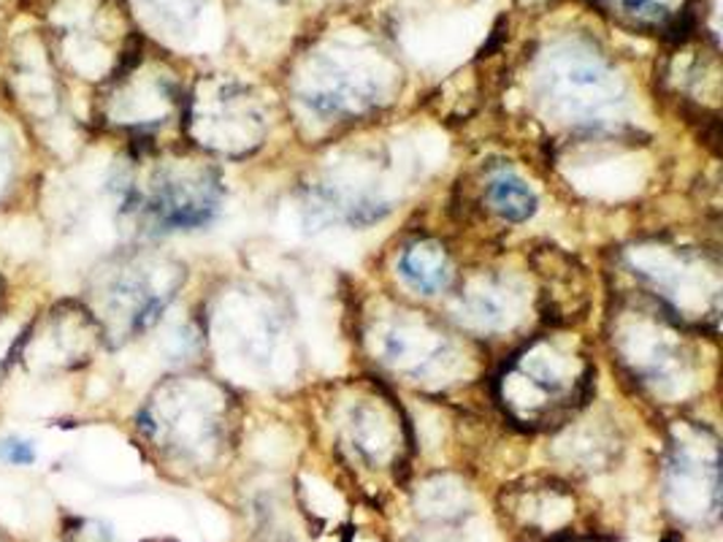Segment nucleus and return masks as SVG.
I'll return each mask as SVG.
<instances>
[{
  "instance_id": "obj_1",
  "label": "nucleus",
  "mask_w": 723,
  "mask_h": 542,
  "mask_svg": "<svg viewBox=\"0 0 723 542\" xmlns=\"http://www.w3.org/2000/svg\"><path fill=\"white\" fill-rule=\"evenodd\" d=\"M594 367L570 336H537L504 364L496 396L523 429H553L588 402Z\"/></svg>"
},
{
  "instance_id": "obj_2",
  "label": "nucleus",
  "mask_w": 723,
  "mask_h": 542,
  "mask_svg": "<svg viewBox=\"0 0 723 542\" xmlns=\"http://www.w3.org/2000/svg\"><path fill=\"white\" fill-rule=\"evenodd\" d=\"M220 176L198 160H165L149 171L145 185L130 187V204L160 229H196L220 204Z\"/></svg>"
},
{
  "instance_id": "obj_3",
  "label": "nucleus",
  "mask_w": 723,
  "mask_h": 542,
  "mask_svg": "<svg viewBox=\"0 0 723 542\" xmlns=\"http://www.w3.org/2000/svg\"><path fill=\"white\" fill-rule=\"evenodd\" d=\"M599 14L632 33L661 38H681L694 30L699 0H588Z\"/></svg>"
},
{
  "instance_id": "obj_4",
  "label": "nucleus",
  "mask_w": 723,
  "mask_h": 542,
  "mask_svg": "<svg viewBox=\"0 0 723 542\" xmlns=\"http://www.w3.org/2000/svg\"><path fill=\"white\" fill-rule=\"evenodd\" d=\"M399 274L412 291L436 296L452 282L450 256L436 239H415L399 256Z\"/></svg>"
},
{
  "instance_id": "obj_5",
  "label": "nucleus",
  "mask_w": 723,
  "mask_h": 542,
  "mask_svg": "<svg viewBox=\"0 0 723 542\" xmlns=\"http://www.w3.org/2000/svg\"><path fill=\"white\" fill-rule=\"evenodd\" d=\"M483 198L494 214H499L504 223H526L537 212V196L532 187L512 174L510 169H499L485 180Z\"/></svg>"
},
{
  "instance_id": "obj_6",
  "label": "nucleus",
  "mask_w": 723,
  "mask_h": 542,
  "mask_svg": "<svg viewBox=\"0 0 723 542\" xmlns=\"http://www.w3.org/2000/svg\"><path fill=\"white\" fill-rule=\"evenodd\" d=\"M504 285L499 280H479L461 293V315L466 323H477L479 329H504L510 323V296H504Z\"/></svg>"
},
{
  "instance_id": "obj_7",
  "label": "nucleus",
  "mask_w": 723,
  "mask_h": 542,
  "mask_svg": "<svg viewBox=\"0 0 723 542\" xmlns=\"http://www.w3.org/2000/svg\"><path fill=\"white\" fill-rule=\"evenodd\" d=\"M0 458L9 464H33L36 453H33V447L27 445V442L5 440V442H0Z\"/></svg>"
}]
</instances>
